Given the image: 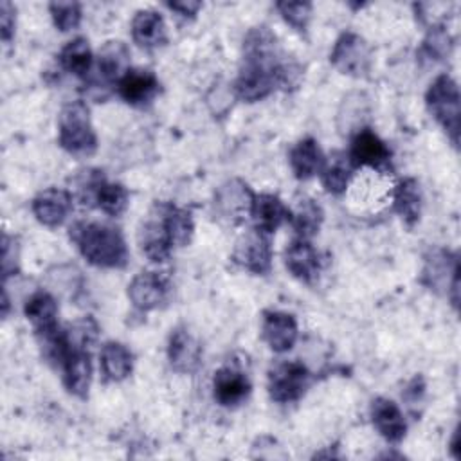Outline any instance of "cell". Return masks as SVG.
<instances>
[{
    "mask_svg": "<svg viewBox=\"0 0 461 461\" xmlns=\"http://www.w3.org/2000/svg\"><path fill=\"white\" fill-rule=\"evenodd\" d=\"M299 68L283 59L276 34L265 27H254L243 40V58L236 79V92L247 103L268 97L277 86H294Z\"/></svg>",
    "mask_w": 461,
    "mask_h": 461,
    "instance_id": "cell-1",
    "label": "cell"
},
{
    "mask_svg": "<svg viewBox=\"0 0 461 461\" xmlns=\"http://www.w3.org/2000/svg\"><path fill=\"white\" fill-rule=\"evenodd\" d=\"M70 241L94 267L122 268L128 263V247L122 232L108 223L76 221L68 229Z\"/></svg>",
    "mask_w": 461,
    "mask_h": 461,
    "instance_id": "cell-2",
    "label": "cell"
},
{
    "mask_svg": "<svg viewBox=\"0 0 461 461\" xmlns=\"http://www.w3.org/2000/svg\"><path fill=\"white\" fill-rule=\"evenodd\" d=\"M59 146L76 157H88L97 148L90 110L83 101L67 103L58 117Z\"/></svg>",
    "mask_w": 461,
    "mask_h": 461,
    "instance_id": "cell-3",
    "label": "cell"
},
{
    "mask_svg": "<svg viewBox=\"0 0 461 461\" xmlns=\"http://www.w3.org/2000/svg\"><path fill=\"white\" fill-rule=\"evenodd\" d=\"M425 104L436 122L447 131L452 144L457 146L461 117V97L457 83L448 74L438 76L425 94Z\"/></svg>",
    "mask_w": 461,
    "mask_h": 461,
    "instance_id": "cell-4",
    "label": "cell"
},
{
    "mask_svg": "<svg viewBox=\"0 0 461 461\" xmlns=\"http://www.w3.org/2000/svg\"><path fill=\"white\" fill-rule=\"evenodd\" d=\"M79 187V198L81 202L94 203L103 212L110 216H119L128 207V191L121 184L108 182L103 175V171H85L81 180H77Z\"/></svg>",
    "mask_w": 461,
    "mask_h": 461,
    "instance_id": "cell-5",
    "label": "cell"
},
{
    "mask_svg": "<svg viewBox=\"0 0 461 461\" xmlns=\"http://www.w3.org/2000/svg\"><path fill=\"white\" fill-rule=\"evenodd\" d=\"M421 283L439 295L450 297L452 304L457 306L459 294V261L457 254L445 249H434L425 258L421 270Z\"/></svg>",
    "mask_w": 461,
    "mask_h": 461,
    "instance_id": "cell-6",
    "label": "cell"
},
{
    "mask_svg": "<svg viewBox=\"0 0 461 461\" xmlns=\"http://www.w3.org/2000/svg\"><path fill=\"white\" fill-rule=\"evenodd\" d=\"M254 191L247 182L240 178L225 180L212 198L214 216L227 225H240L247 216H250L254 203Z\"/></svg>",
    "mask_w": 461,
    "mask_h": 461,
    "instance_id": "cell-7",
    "label": "cell"
},
{
    "mask_svg": "<svg viewBox=\"0 0 461 461\" xmlns=\"http://www.w3.org/2000/svg\"><path fill=\"white\" fill-rule=\"evenodd\" d=\"M137 241L142 254L153 263H162L171 256L175 243L166 221L164 202H157L148 212L146 220H142L137 232Z\"/></svg>",
    "mask_w": 461,
    "mask_h": 461,
    "instance_id": "cell-8",
    "label": "cell"
},
{
    "mask_svg": "<svg viewBox=\"0 0 461 461\" xmlns=\"http://www.w3.org/2000/svg\"><path fill=\"white\" fill-rule=\"evenodd\" d=\"M330 61L346 76L364 77L371 70V47L360 34L346 31L337 38L330 52Z\"/></svg>",
    "mask_w": 461,
    "mask_h": 461,
    "instance_id": "cell-9",
    "label": "cell"
},
{
    "mask_svg": "<svg viewBox=\"0 0 461 461\" xmlns=\"http://www.w3.org/2000/svg\"><path fill=\"white\" fill-rule=\"evenodd\" d=\"M310 371L297 360H285L268 371V394L277 403L297 402L308 389Z\"/></svg>",
    "mask_w": 461,
    "mask_h": 461,
    "instance_id": "cell-10",
    "label": "cell"
},
{
    "mask_svg": "<svg viewBox=\"0 0 461 461\" xmlns=\"http://www.w3.org/2000/svg\"><path fill=\"white\" fill-rule=\"evenodd\" d=\"M232 261L241 268L258 276L270 272V267H272L270 234L258 227L245 230L234 243Z\"/></svg>",
    "mask_w": 461,
    "mask_h": 461,
    "instance_id": "cell-11",
    "label": "cell"
},
{
    "mask_svg": "<svg viewBox=\"0 0 461 461\" xmlns=\"http://www.w3.org/2000/svg\"><path fill=\"white\" fill-rule=\"evenodd\" d=\"M130 70V50L122 41H106L86 76L88 85L95 90L117 86L121 77Z\"/></svg>",
    "mask_w": 461,
    "mask_h": 461,
    "instance_id": "cell-12",
    "label": "cell"
},
{
    "mask_svg": "<svg viewBox=\"0 0 461 461\" xmlns=\"http://www.w3.org/2000/svg\"><path fill=\"white\" fill-rule=\"evenodd\" d=\"M348 158L353 167L367 166L378 171L391 169V149L369 128L357 130V133L351 139Z\"/></svg>",
    "mask_w": 461,
    "mask_h": 461,
    "instance_id": "cell-13",
    "label": "cell"
},
{
    "mask_svg": "<svg viewBox=\"0 0 461 461\" xmlns=\"http://www.w3.org/2000/svg\"><path fill=\"white\" fill-rule=\"evenodd\" d=\"M169 292L167 279L158 272H139L128 285V297L140 312H149L166 303Z\"/></svg>",
    "mask_w": 461,
    "mask_h": 461,
    "instance_id": "cell-14",
    "label": "cell"
},
{
    "mask_svg": "<svg viewBox=\"0 0 461 461\" xmlns=\"http://www.w3.org/2000/svg\"><path fill=\"white\" fill-rule=\"evenodd\" d=\"M285 265L294 277L306 285H312L322 268L321 254L317 249L310 243V240L299 236L292 240L285 249Z\"/></svg>",
    "mask_w": 461,
    "mask_h": 461,
    "instance_id": "cell-15",
    "label": "cell"
},
{
    "mask_svg": "<svg viewBox=\"0 0 461 461\" xmlns=\"http://www.w3.org/2000/svg\"><path fill=\"white\" fill-rule=\"evenodd\" d=\"M297 321L294 315L279 310L263 312L261 337L276 353H285L294 348L297 340Z\"/></svg>",
    "mask_w": 461,
    "mask_h": 461,
    "instance_id": "cell-16",
    "label": "cell"
},
{
    "mask_svg": "<svg viewBox=\"0 0 461 461\" xmlns=\"http://www.w3.org/2000/svg\"><path fill=\"white\" fill-rule=\"evenodd\" d=\"M167 360L178 373L189 375L198 371L202 364V346L187 328L178 326L171 331L167 342Z\"/></svg>",
    "mask_w": 461,
    "mask_h": 461,
    "instance_id": "cell-17",
    "label": "cell"
},
{
    "mask_svg": "<svg viewBox=\"0 0 461 461\" xmlns=\"http://www.w3.org/2000/svg\"><path fill=\"white\" fill-rule=\"evenodd\" d=\"M72 211V194L67 189L47 187L32 200V214L45 227H59Z\"/></svg>",
    "mask_w": 461,
    "mask_h": 461,
    "instance_id": "cell-18",
    "label": "cell"
},
{
    "mask_svg": "<svg viewBox=\"0 0 461 461\" xmlns=\"http://www.w3.org/2000/svg\"><path fill=\"white\" fill-rule=\"evenodd\" d=\"M371 421L380 436L389 443H400L405 438L407 423L400 407L389 398H375L371 402Z\"/></svg>",
    "mask_w": 461,
    "mask_h": 461,
    "instance_id": "cell-19",
    "label": "cell"
},
{
    "mask_svg": "<svg viewBox=\"0 0 461 461\" xmlns=\"http://www.w3.org/2000/svg\"><path fill=\"white\" fill-rule=\"evenodd\" d=\"M59 369L63 373V384L67 391L77 398H86L92 380L90 353L85 348L72 346Z\"/></svg>",
    "mask_w": 461,
    "mask_h": 461,
    "instance_id": "cell-20",
    "label": "cell"
},
{
    "mask_svg": "<svg viewBox=\"0 0 461 461\" xmlns=\"http://www.w3.org/2000/svg\"><path fill=\"white\" fill-rule=\"evenodd\" d=\"M160 90L157 76L149 70H128L117 83L119 95L131 106H144L155 99Z\"/></svg>",
    "mask_w": 461,
    "mask_h": 461,
    "instance_id": "cell-21",
    "label": "cell"
},
{
    "mask_svg": "<svg viewBox=\"0 0 461 461\" xmlns=\"http://www.w3.org/2000/svg\"><path fill=\"white\" fill-rule=\"evenodd\" d=\"M214 398L223 407L240 405L250 393V382L240 369L225 366L214 373L212 378Z\"/></svg>",
    "mask_w": 461,
    "mask_h": 461,
    "instance_id": "cell-22",
    "label": "cell"
},
{
    "mask_svg": "<svg viewBox=\"0 0 461 461\" xmlns=\"http://www.w3.org/2000/svg\"><path fill=\"white\" fill-rule=\"evenodd\" d=\"M131 38L142 49H157L166 43V23L158 11L142 9L131 18Z\"/></svg>",
    "mask_w": 461,
    "mask_h": 461,
    "instance_id": "cell-23",
    "label": "cell"
},
{
    "mask_svg": "<svg viewBox=\"0 0 461 461\" xmlns=\"http://www.w3.org/2000/svg\"><path fill=\"white\" fill-rule=\"evenodd\" d=\"M288 162L295 178L308 180L313 175L321 173L326 158L319 148V142L312 137H306L294 144V148L288 153Z\"/></svg>",
    "mask_w": 461,
    "mask_h": 461,
    "instance_id": "cell-24",
    "label": "cell"
},
{
    "mask_svg": "<svg viewBox=\"0 0 461 461\" xmlns=\"http://www.w3.org/2000/svg\"><path fill=\"white\" fill-rule=\"evenodd\" d=\"M288 207L281 202L279 196L272 193H261L254 196L250 216L254 220V227L272 234L276 232L285 221H288Z\"/></svg>",
    "mask_w": 461,
    "mask_h": 461,
    "instance_id": "cell-25",
    "label": "cell"
},
{
    "mask_svg": "<svg viewBox=\"0 0 461 461\" xmlns=\"http://www.w3.org/2000/svg\"><path fill=\"white\" fill-rule=\"evenodd\" d=\"M99 367L104 382H122L133 369V355L124 344L108 340L101 348Z\"/></svg>",
    "mask_w": 461,
    "mask_h": 461,
    "instance_id": "cell-26",
    "label": "cell"
},
{
    "mask_svg": "<svg viewBox=\"0 0 461 461\" xmlns=\"http://www.w3.org/2000/svg\"><path fill=\"white\" fill-rule=\"evenodd\" d=\"M421 189L414 178H403L393 191V207L407 227H414L421 216Z\"/></svg>",
    "mask_w": 461,
    "mask_h": 461,
    "instance_id": "cell-27",
    "label": "cell"
},
{
    "mask_svg": "<svg viewBox=\"0 0 461 461\" xmlns=\"http://www.w3.org/2000/svg\"><path fill=\"white\" fill-rule=\"evenodd\" d=\"M288 221L299 238L310 240L319 232L321 223L324 220V212L322 207L313 198L303 196L295 200V205L292 209L288 207Z\"/></svg>",
    "mask_w": 461,
    "mask_h": 461,
    "instance_id": "cell-28",
    "label": "cell"
},
{
    "mask_svg": "<svg viewBox=\"0 0 461 461\" xmlns=\"http://www.w3.org/2000/svg\"><path fill=\"white\" fill-rule=\"evenodd\" d=\"M27 321L32 324L34 331L49 330L52 326H58V303L49 292H34L25 306H23Z\"/></svg>",
    "mask_w": 461,
    "mask_h": 461,
    "instance_id": "cell-29",
    "label": "cell"
},
{
    "mask_svg": "<svg viewBox=\"0 0 461 461\" xmlns=\"http://www.w3.org/2000/svg\"><path fill=\"white\" fill-rule=\"evenodd\" d=\"M59 65L77 76V77H85L90 74L92 67H94V56H92V49L88 45V40L86 38H74L70 40L61 50H59Z\"/></svg>",
    "mask_w": 461,
    "mask_h": 461,
    "instance_id": "cell-30",
    "label": "cell"
},
{
    "mask_svg": "<svg viewBox=\"0 0 461 461\" xmlns=\"http://www.w3.org/2000/svg\"><path fill=\"white\" fill-rule=\"evenodd\" d=\"M351 178H353V166L349 158L346 160L344 155H335L330 162H324L321 169V182L324 189L335 196L346 193Z\"/></svg>",
    "mask_w": 461,
    "mask_h": 461,
    "instance_id": "cell-31",
    "label": "cell"
},
{
    "mask_svg": "<svg viewBox=\"0 0 461 461\" xmlns=\"http://www.w3.org/2000/svg\"><path fill=\"white\" fill-rule=\"evenodd\" d=\"M164 212H166V221H167L175 247L187 245L191 241L193 230H194L191 212L182 207H176L171 202H164Z\"/></svg>",
    "mask_w": 461,
    "mask_h": 461,
    "instance_id": "cell-32",
    "label": "cell"
},
{
    "mask_svg": "<svg viewBox=\"0 0 461 461\" xmlns=\"http://www.w3.org/2000/svg\"><path fill=\"white\" fill-rule=\"evenodd\" d=\"M452 49V38L443 25H432L423 40L421 52L429 59H443Z\"/></svg>",
    "mask_w": 461,
    "mask_h": 461,
    "instance_id": "cell-33",
    "label": "cell"
},
{
    "mask_svg": "<svg viewBox=\"0 0 461 461\" xmlns=\"http://www.w3.org/2000/svg\"><path fill=\"white\" fill-rule=\"evenodd\" d=\"M49 11L52 14L54 25L61 31H72L81 22V4L77 2H52L49 4Z\"/></svg>",
    "mask_w": 461,
    "mask_h": 461,
    "instance_id": "cell-34",
    "label": "cell"
},
{
    "mask_svg": "<svg viewBox=\"0 0 461 461\" xmlns=\"http://www.w3.org/2000/svg\"><path fill=\"white\" fill-rule=\"evenodd\" d=\"M281 16L297 31H304L312 16V4L308 2H277L276 4Z\"/></svg>",
    "mask_w": 461,
    "mask_h": 461,
    "instance_id": "cell-35",
    "label": "cell"
},
{
    "mask_svg": "<svg viewBox=\"0 0 461 461\" xmlns=\"http://www.w3.org/2000/svg\"><path fill=\"white\" fill-rule=\"evenodd\" d=\"M18 272V243L13 236L4 232L2 236V277L7 281L9 276Z\"/></svg>",
    "mask_w": 461,
    "mask_h": 461,
    "instance_id": "cell-36",
    "label": "cell"
},
{
    "mask_svg": "<svg viewBox=\"0 0 461 461\" xmlns=\"http://www.w3.org/2000/svg\"><path fill=\"white\" fill-rule=\"evenodd\" d=\"M14 5L11 2H2L0 4V32H2V40L7 43L13 34H14Z\"/></svg>",
    "mask_w": 461,
    "mask_h": 461,
    "instance_id": "cell-37",
    "label": "cell"
},
{
    "mask_svg": "<svg viewBox=\"0 0 461 461\" xmlns=\"http://www.w3.org/2000/svg\"><path fill=\"white\" fill-rule=\"evenodd\" d=\"M171 11H175V13H178L180 16H184V18H194V14L198 13V9L202 7V4L200 2H167L166 4Z\"/></svg>",
    "mask_w": 461,
    "mask_h": 461,
    "instance_id": "cell-38",
    "label": "cell"
}]
</instances>
